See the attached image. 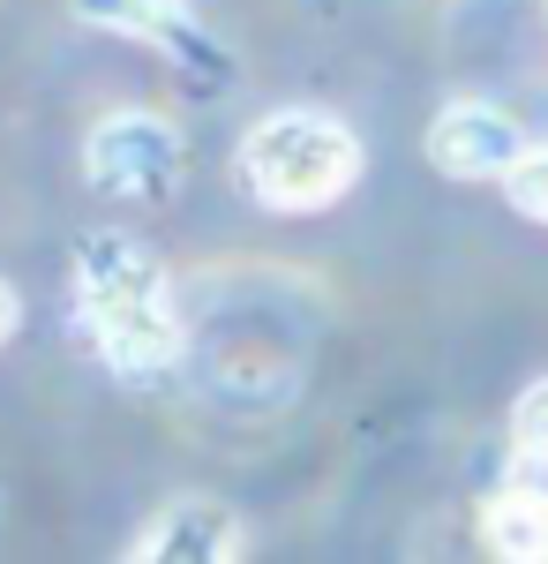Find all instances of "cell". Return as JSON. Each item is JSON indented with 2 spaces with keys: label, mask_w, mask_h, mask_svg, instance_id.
<instances>
[{
  "label": "cell",
  "mask_w": 548,
  "mask_h": 564,
  "mask_svg": "<svg viewBox=\"0 0 548 564\" xmlns=\"http://www.w3.org/2000/svg\"><path fill=\"white\" fill-rule=\"evenodd\" d=\"M15 332H23V294H15V286L0 279V347H8Z\"/></svg>",
  "instance_id": "obj_9"
},
{
  "label": "cell",
  "mask_w": 548,
  "mask_h": 564,
  "mask_svg": "<svg viewBox=\"0 0 548 564\" xmlns=\"http://www.w3.org/2000/svg\"><path fill=\"white\" fill-rule=\"evenodd\" d=\"M76 23L90 31H113V39H151V45H173V61H211V39L188 23V0H68Z\"/></svg>",
  "instance_id": "obj_6"
},
{
  "label": "cell",
  "mask_w": 548,
  "mask_h": 564,
  "mask_svg": "<svg viewBox=\"0 0 548 564\" xmlns=\"http://www.w3.org/2000/svg\"><path fill=\"white\" fill-rule=\"evenodd\" d=\"M76 308H84L98 354L121 377H166L180 361V316H173L166 263L135 234H84V249H76Z\"/></svg>",
  "instance_id": "obj_1"
},
{
  "label": "cell",
  "mask_w": 548,
  "mask_h": 564,
  "mask_svg": "<svg viewBox=\"0 0 548 564\" xmlns=\"http://www.w3.org/2000/svg\"><path fill=\"white\" fill-rule=\"evenodd\" d=\"M361 181V135L338 113L286 106L241 135V188L271 212H324Z\"/></svg>",
  "instance_id": "obj_2"
},
{
  "label": "cell",
  "mask_w": 548,
  "mask_h": 564,
  "mask_svg": "<svg viewBox=\"0 0 548 564\" xmlns=\"http://www.w3.org/2000/svg\"><path fill=\"white\" fill-rule=\"evenodd\" d=\"M511 444H518V459H541L548 467V377L511 406Z\"/></svg>",
  "instance_id": "obj_8"
},
{
  "label": "cell",
  "mask_w": 548,
  "mask_h": 564,
  "mask_svg": "<svg viewBox=\"0 0 548 564\" xmlns=\"http://www.w3.org/2000/svg\"><path fill=\"white\" fill-rule=\"evenodd\" d=\"M135 557H151V564H226V557H241V520H233L218 497H173L166 512L143 527Z\"/></svg>",
  "instance_id": "obj_5"
},
{
  "label": "cell",
  "mask_w": 548,
  "mask_h": 564,
  "mask_svg": "<svg viewBox=\"0 0 548 564\" xmlns=\"http://www.w3.org/2000/svg\"><path fill=\"white\" fill-rule=\"evenodd\" d=\"M180 129H173L166 113H143V106H121V113H106L84 143V174L90 188H106V196H135V204H158L173 196V181H180Z\"/></svg>",
  "instance_id": "obj_3"
},
{
  "label": "cell",
  "mask_w": 548,
  "mask_h": 564,
  "mask_svg": "<svg viewBox=\"0 0 548 564\" xmlns=\"http://www.w3.org/2000/svg\"><path fill=\"white\" fill-rule=\"evenodd\" d=\"M504 196L534 218V226H548V143L541 151H518V159L504 166Z\"/></svg>",
  "instance_id": "obj_7"
},
{
  "label": "cell",
  "mask_w": 548,
  "mask_h": 564,
  "mask_svg": "<svg viewBox=\"0 0 548 564\" xmlns=\"http://www.w3.org/2000/svg\"><path fill=\"white\" fill-rule=\"evenodd\" d=\"M518 151H526L518 113L481 106V98L443 106V113H436V129H428V159H436L451 181H504V166L518 159Z\"/></svg>",
  "instance_id": "obj_4"
}]
</instances>
